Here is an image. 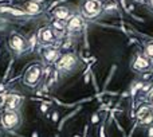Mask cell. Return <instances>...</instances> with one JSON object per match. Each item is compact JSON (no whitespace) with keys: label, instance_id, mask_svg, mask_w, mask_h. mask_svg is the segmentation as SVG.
<instances>
[{"label":"cell","instance_id":"6da1fadb","mask_svg":"<svg viewBox=\"0 0 153 137\" xmlns=\"http://www.w3.org/2000/svg\"><path fill=\"white\" fill-rule=\"evenodd\" d=\"M43 77V66L39 62H34L26 67L22 77V82L27 87H36Z\"/></svg>","mask_w":153,"mask_h":137},{"label":"cell","instance_id":"7a4b0ae2","mask_svg":"<svg viewBox=\"0 0 153 137\" xmlns=\"http://www.w3.org/2000/svg\"><path fill=\"white\" fill-rule=\"evenodd\" d=\"M78 66H79V59L74 52H66V54L61 55V58L55 63V69L61 71V73H65V74L75 71L78 69Z\"/></svg>","mask_w":153,"mask_h":137},{"label":"cell","instance_id":"3957f363","mask_svg":"<svg viewBox=\"0 0 153 137\" xmlns=\"http://www.w3.org/2000/svg\"><path fill=\"white\" fill-rule=\"evenodd\" d=\"M23 121V116L20 110H4L0 117V122L4 129L7 130H16L19 129Z\"/></svg>","mask_w":153,"mask_h":137},{"label":"cell","instance_id":"277c9868","mask_svg":"<svg viewBox=\"0 0 153 137\" xmlns=\"http://www.w3.org/2000/svg\"><path fill=\"white\" fill-rule=\"evenodd\" d=\"M102 12L101 0H82L81 1V15L83 19L93 20L98 18Z\"/></svg>","mask_w":153,"mask_h":137},{"label":"cell","instance_id":"5b68a950","mask_svg":"<svg viewBox=\"0 0 153 137\" xmlns=\"http://www.w3.org/2000/svg\"><path fill=\"white\" fill-rule=\"evenodd\" d=\"M28 40L24 38L22 34H18V32H12L10 38H8V47H10V50L14 52V54L19 55L22 52L28 48Z\"/></svg>","mask_w":153,"mask_h":137},{"label":"cell","instance_id":"8992f818","mask_svg":"<svg viewBox=\"0 0 153 137\" xmlns=\"http://www.w3.org/2000/svg\"><path fill=\"white\" fill-rule=\"evenodd\" d=\"M56 39H58V35H56V32L54 31V28L51 26L42 27L38 32V43L43 47H50L52 44H55Z\"/></svg>","mask_w":153,"mask_h":137},{"label":"cell","instance_id":"52a82bcc","mask_svg":"<svg viewBox=\"0 0 153 137\" xmlns=\"http://www.w3.org/2000/svg\"><path fill=\"white\" fill-rule=\"evenodd\" d=\"M130 67L136 73H146V71L150 70L152 62L142 52H136L133 59H132V62H130Z\"/></svg>","mask_w":153,"mask_h":137},{"label":"cell","instance_id":"ba28073f","mask_svg":"<svg viewBox=\"0 0 153 137\" xmlns=\"http://www.w3.org/2000/svg\"><path fill=\"white\" fill-rule=\"evenodd\" d=\"M136 117L138 122L144 126H149L153 124V106L150 104H142L138 106L136 112Z\"/></svg>","mask_w":153,"mask_h":137},{"label":"cell","instance_id":"9c48e42d","mask_svg":"<svg viewBox=\"0 0 153 137\" xmlns=\"http://www.w3.org/2000/svg\"><path fill=\"white\" fill-rule=\"evenodd\" d=\"M61 51L55 47H43L40 51V57H42V62L44 65H55L56 61L61 58Z\"/></svg>","mask_w":153,"mask_h":137},{"label":"cell","instance_id":"30bf717a","mask_svg":"<svg viewBox=\"0 0 153 137\" xmlns=\"http://www.w3.org/2000/svg\"><path fill=\"white\" fill-rule=\"evenodd\" d=\"M83 28V18L81 14H71L66 20V30L70 32H78Z\"/></svg>","mask_w":153,"mask_h":137},{"label":"cell","instance_id":"8fae6325","mask_svg":"<svg viewBox=\"0 0 153 137\" xmlns=\"http://www.w3.org/2000/svg\"><path fill=\"white\" fill-rule=\"evenodd\" d=\"M24 98L20 94H8L4 101V110H19Z\"/></svg>","mask_w":153,"mask_h":137},{"label":"cell","instance_id":"7c38bea8","mask_svg":"<svg viewBox=\"0 0 153 137\" xmlns=\"http://www.w3.org/2000/svg\"><path fill=\"white\" fill-rule=\"evenodd\" d=\"M51 14L55 20H61V22H66L71 16V11L67 5H56Z\"/></svg>","mask_w":153,"mask_h":137},{"label":"cell","instance_id":"4fadbf2b","mask_svg":"<svg viewBox=\"0 0 153 137\" xmlns=\"http://www.w3.org/2000/svg\"><path fill=\"white\" fill-rule=\"evenodd\" d=\"M43 11V3L39 0H30L26 3V12L30 15H38Z\"/></svg>","mask_w":153,"mask_h":137},{"label":"cell","instance_id":"5bb4252c","mask_svg":"<svg viewBox=\"0 0 153 137\" xmlns=\"http://www.w3.org/2000/svg\"><path fill=\"white\" fill-rule=\"evenodd\" d=\"M142 54L145 55L149 61H153V39L145 42V44H144V52Z\"/></svg>","mask_w":153,"mask_h":137},{"label":"cell","instance_id":"9a60e30c","mask_svg":"<svg viewBox=\"0 0 153 137\" xmlns=\"http://www.w3.org/2000/svg\"><path fill=\"white\" fill-rule=\"evenodd\" d=\"M51 27L54 28V31L56 32V35L59 36V34H63L65 30H66V22H61V20H54L52 22V26Z\"/></svg>","mask_w":153,"mask_h":137},{"label":"cell","instance_id":"2e32d148","mask_svg":"<svg viewBox=\"0 0 153 137\" xmlns=\"http://www.w3.org/2000/svg\"><path fill=\"white\" fill-rule=\"evenodd\" d=\"M0 12H8L14 16H24L26 12L24 11H20V10H15V8H11V7H0Z\"/></svg>","mask_w":153,"mask_h":137},{"label":"cell","instance_id":"e0dca14e","mask_svg":"<svg viewBox=\"0 0 153 137\" xmlns=\"http://www.w3.org/2000/svg\"><path fill=\"white\" fill-rule=\"evenodd\" d=\"M149 100H150V105L153 106V93L150 94V97H149Z\"/></svg>","mask_w":153,"mask_h":137},{"label":"cell","instance_id":"ac0fdd59","mask_svg":"<svg viewBox=\"0 0 153 137\" xmlns=\"http://www.w3.org/2000/svg\"><path fill=\"white\" fill-rule=\"evenodd\" d=\"M148 1H149V4H150V5H152V7H153V0H148Z\"/></svg>","mask_w":153,"mask_h":137}]
</instances>
